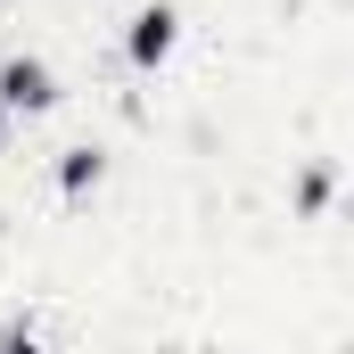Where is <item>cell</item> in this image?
<instances>
[{
  "instance_id": "cell-6",
  "label": "cell",
  "mask_w": 354,
  "mask_h": 354,
  "mask_svg": "<svg viewBox=\"0 0 354 354\" xmlns=\"http://www.w3.org/2000/svg\"><path fill=\"white\" fill-rule=\"evenodd\" d=\"M0 140H8V107H0Z\"/></svg>"
},
{
  "instance_id": "cell-2",
  "label": "cell",
  "mask_w": 354,
  "mask_h": 354,
  "mask_svg": "<svg viewBox=\"0 0 354 354\" xmlns=\"http://www.w3.org/2000/svg\"><path fill=\"white\" fill-rule=\"evenodd\" d=\"M0 107H8V115H50V107H58L50 58H8V66H0Z\"/></svg>"
},
{
  "instance_id": "cell-3",
  "label": "cell",
  "mask_w": 354,
  "mask_h": 354,
  "mask_svg": "<svg viewBox=\"0 0 354 354\" xmlns=\"http://www.w3.org/2000/svg\"><path fill=\"white\" fill-rule=\"evenodd\" d=\"M99 181H107V157H99V149H66V157H58V189H66V198H83Z\"/></svg>"
},
{
  "instance_id": "cell-5",
  "label": "cell",
  "mask_w": 354,
  "mask_h": 354,
  "mask_svg": "<svg viewBox=\"0 0 354 354\" xmlns=\"http://www.w3.org/2000/svg\"><path fill=\"white\" fill-rule=\"evenodd\" d=\"M0 354H50V346H41V338H33V330H25V322H17V330H8V338H0Z\"/></svg>"
},
{
  "instance_id": "cell-1",
  "label": "cell",
  "mask_w": 354,
  "mask_h": 354,
  "mask_svg": "<svg viewBox=\"0 0 354 354\" xmlns=\"http://www.w3.org/2000/svg\"><path fill=\"white\" fill-rule=\"evenodd\" d=\"M174 41H181V8H165V0H149V8L124 25V58H132L140 75H157V66L174 58Z\"/></svg>"
},
{
  "instance_id": "cell-4",
  "label": "cell",
  "mask_w": 354,
  "mask_h": 354,
  "mask_svg": "<svg viewBox=\"0 0 354 354\" xmlns=\"http://www.w3.org/2000/svg\"><path fill=\"white\" fill-rule=\"evenodd\" d=\"M297 206H305V214H322V206H330V165H305V181H297Z\"/></svg>"
}]
</instances>
